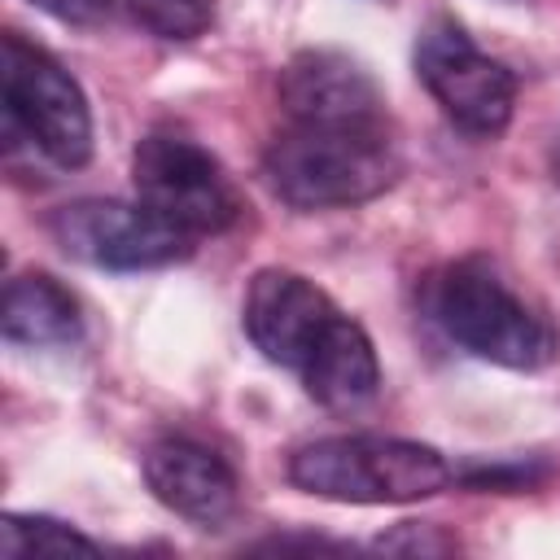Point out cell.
Here are the masks:
<instances>
[{
    "label": "cell",
    "mask_w": 560,
    "mask_h": 560,
    "mask_svg": "<svg viewBox=\"0 0 560 560\" xmlns=\"http://www.w3.org/2000/svg\"><path fill=\"white\" fill-rule=\"evenodd\" d=\"M254 350L293 372L328 411H354L381 394V359L359 319H350L315 280L289 267L254 271L241 306Z\"/></svg>",
    "instance_id": "cell-1"
},
{
    "label": "cell",
    "mask_w": 560,
    "mask_h": 560,
    "mask_svg": "<svg viewBox=\"0 0 560 560\" xmlns=\"http://www.w3.org/2000/svg\"><path fill=\"white\" fill-rule=\"evenodd\" d=\"M424 311L446 341L508 372H542L560 354V328L490 254H464L424 284Z\"/></svg>",
    "instance_id": "cell-2"
},
{
    "label": "cell",
    "mask_w": 560,
    "mask_h": 560,
    "mask_svg": "<svg viewBox=\"0 0 560 560\" xmlns=\"http://www.w3.org/2000/svg\"><path fill=\"white\" fill-rule=\"evenodd\" d=\"M398 175L394 122H289L262 149L267 188L302 214L363 206L389 192Z\"/></svg>",
    "instance_id": "cell-3"
},
{
    "label": "cell",
    "mask_w": 560,
    "mask_h": 560,
    "mask_svg": "<svg viewBox=\"0 0 560 560\" xmlns=\"http://www.w3.org/2000/svg\"><path fill=\"white\" fill-rule=\"evenodd\" d=\"M451 464L438 446L385 433L315 438L289 455V481L328 503L398 508L433 499L451 486Z\"/></svg>",
    "instance_id": "cell-4"
},
{
    "label": "cell",
    "mask_w": 560,
    "mask_h": 560,
    "mask_svg": "<svg viewBox=\"0 0 560 560\" xmlns=\"http://www.w3.org/2000/svg\"><path fill=\"white\" fill-rule=\"evenodd\" d=\"M4 83V131L9 144L22 136L52 166L79 171L92 158V109L79 79L39 44L9 31L0 39Z\"/></svg>",
    "instance_id": "cell-5"
},
{
    "label": "cell",
    "mask_w": 560,
    "mask_h": 560,
    "mask_svg": "<svg viewBox=\"0 0 560 560\" xmlns=\"http://www.w3.org/2000/svg\"><path fill=\"white\" fill-rule=\"evenodd\" d=\"M136 201L188 236H219L241 223L245 197L228 166L179 131H149L131 153Z\"/></svg>",
    "instance_id": "cell-6"
},
{
    "label": "cell",
    "mask_w": 560,
    "mask_h": 560,
    "mask_svg": "<svg viewBox=\"0 0 560 560\" xmlns=\"http://www.w3.org/2000/svg\"><path fill=\"white\" fill-rule=\"evenodd\" d=\"M416 79L438 101V109L468 136L494 140L516 114V74L481 52L455 18H433L416 35Z\"/></svg>",
    "instance_id": "cell-7"
},
{
    "label": "cell",
    "mask_w": 560,
    "mask_h": 560,
    "mask_svg": "<svg viewBox=\"0 0 560 560\" xmlns=\"http://www.w3.org/2000/svg\"><path fill=\"white\" fill-rule=\"evenodd\" d=\"M48 236L74 262L101 271H158L192 254L188 232L153 214L144 201L118 197H79L48 214Z\"/></svg>",
    "instance_id": "cell-8"
},
{
    "label": "cell",
    "mask_w": 560,
    "mask_h": 560,
    "mask_svg": "<svg viewBox=\"0 0 560 560\" xmlns=\"http://www.w3.org/2000/svg\"><path fill=\"white\" fill-rule=\"evenodd\" d=\"M276 96L289 122H389L381 83L341 48H302L289 57Z\"/></svg>",
    "instance_id": "cell-9"
},
{
    "label": "cell",
    "mask_w": 560,
    "mask_h": 560,
    "mask_svg": "<svg viewBox=\"0 0 560 560\" xmlns=\"http://www.w3.org/2000/svg\"><path fill=\"white\" fill-rule=\"evenodd\" d=\"M144 486L166 512L201 529H223L241 512L236 468L192 438H158L144 451Z\"/></svg>",
    "instance_id": "cell-10"
},
{
    "label": "cell",
    "mask_w": 560,
    "mask_h": 560,
    "mask_svg": "<svg viewBox=\"0 0 560 560\" xmlns=\"http://www.w3.org/2000/svg\"><path fill=\"white\" fill-rule=\"evenodd\" d=\"M0 332L9 346L26 350H70L83 341V311L79 298L52 280L48 271H18L4 284L0 302Z\"/></svg>",
    "instance_id": "cell-11"
},
{
    "label": "cell",
    "mask_w": 560,
    "mask_h": 560,
    "mask_svg": "<svg viewBox=\"0 0 560 560\" xmlns=\"http://www.w3.org/2000/svg\"><path fill=\"white\" fill-rule=\"evenodd\" d=\"M0 551L4 556H96L101 547L79 534L74 525L57 516H35V512H4L0 521Z\"/></svg>",
    "instance_id": "cell-12"
},
{
    "label": "cell",
    "mask_w": 560,
    "mask_h": 560,
    "mask_svg": "<svg viewBox=\"0 0 560 560\" xmlns=\"http://www.w3.org/2000/svg\"><path fill=\"white\" fill-rule=\"evenodd\" d=\"M136 26L158 39H197L214 26V0H114Z\"/></svg>",
    "instance_id": "cell-13"
},
{
    "label": "cell",
    "mask_w": 560,
    "mask_h": 560,
    "mask_svg": "<svg viewBox=\"0 0 560 560\" xmlns=\"http://www.w3.org/2000/svg\"><path fill=\"white\" fill-rule=\"evenodd\" d=\"M39 13L66 22V26H101L109 18L114 0H31Z\"/></svg>",
    "instance_id": "cell-14"
},
{
    "label": "cell",
    "mask_w": 560,
    "mask_h": 560,
    "mask_svg": "<svg viewBox=\"0 0 560 560\" xmlns=\"http://www.w3.org/2000/svg\"><path fill=\"white\" fill-rule=\"evenodd\" d=\"M402 529H407L411 538H402V534H381V542H376V547H385V551H451V547H455L451 538H429V529H433V525H424V529H420V525H411V521H407Z\"/></svg>",
    "instance_id": "cell-15"
},
{
    "label": "cell",
    "mask_w": 560,
    "mask_h": 560,
    "mask_svg": "<svg viewBox=\"0 0 560 560\" xmlns=\"http://www.w3.org/2000/svg\"><path fill=\"white\" fill-rule=\"evenodd\" d=\"M551 175H556V188H560V136L551 140Z\"/></svg>",
    "instance_id": "cell-16"
}]
</instances>
